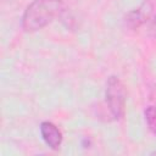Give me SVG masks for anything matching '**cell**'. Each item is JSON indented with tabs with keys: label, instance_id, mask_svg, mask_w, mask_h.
<instances>
[{
	"label": "cell",
	"instance_id": "7a4b0ae2",
	"mask_svg": "<svg viewBox=\"0 0 156 156\" xmlns=\"http://www.w3.org/2000/svg\"><path fill=\"white\" fill-rule=\"evenodd\" d=\"M106 104L111 116L115 119H121L126 111V88L118 77L111 76L106 83Z\"/></svg>",
	"mask_w": 156,
	"mask_h": 156
},
{
	"label": "cell",
	"instance_id": "5b68a950",
	"mask_svg": "<svg viewBox=\"0 0 156 156\" xmlns=\"http://www.w3.org/2000/svg\"><path fill=\"white\" fill-rule=\"evenodd\" d=\"M145 121L150 128V130L156 135V107L155 106H149L145 112Z\"/></svg>",
	"mask_w": 156,
	"mask_h": 156
},
{
	"label": "cell",
	"instance_id": "6da1fadb",
	"mask_svg": "<svg viewBox=\"0 0 156 156\" xmlns=\"http://www.w3.org/2000/svg\"><path fill=\"white\" fill-rule=\"evenodd\" d=\"M63 11L62 0H34L22 16V28L29 33L40 30L61 16Z\"/></svg>",
	"mask_w": 156,
	"mask_h": 156
},
{
	"label": "cell",
	"instance_id": "8992f818",
	"mask_svg": "<svg viewBox=\"0 0 156 156\" xmlns=\"http://www.w3.org/2000/svg\"><path fill=\"white\" fill-rule=\"evenodd\" d=\"M150 32H151V34L156 38V16H155V18L152 20V22H151V26H150Z\"/></svg>",
	"mask_w": 156,
	"mask_h": 156
},
{
	"label": "cell",
	"instance_id": "277c9868",
	"mask_svg": "<svg viewBox=\"0 0 156 156\" xmlns=\"http://www.w3.org/2000/svg\"><path fill=\"white\" fill-rule=\"evenodd\" d=\"M40 134L45 144L52 149V150H58L62 143V133L61 130L51 122H43L40 124Z\"/></svg>",
	"mask_w": 156,
	"mask_h": 156
},
{
	"label": "cell",
	"instance_id": "3957f363",
	"mask_svg": "<svg viewBox=\"0 0 156 156\" xmlns=\"http://www.w3.org/2000/svg\"><path fill=\"white\" fill-rule=\"evenodd\" d=\"M152 10H154V4L151 0H145L144 2L140 4L139 7L129 11L124 18V22L126 24L132 28V29H135V28H139L141 24H144L151 16L152 13Z\"/></svg>",
	"mask_w": 156,
	"mask_h": 156
}]
</instances>
